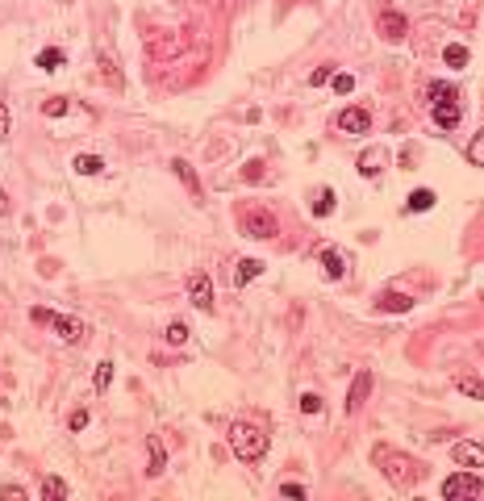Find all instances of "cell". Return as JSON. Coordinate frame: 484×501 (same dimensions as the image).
<instances>
[{
    "label": "cell",
    "mask_w": 484,
    "mask_h": 501,
    "mask_svg": "<svg viewBox=\"0 0 484 501\" xmlns=\"http://www.w3.org/2000/svg\"><path fill=\"white\" fill-rule=\"evenodd\" d=\"M230 447H234L238 460L255 464V460L267 456V435H263L259 426H251V422H234V426H230Z\"/></svg>",
    "instance_id": "cell-1"
},
{
    "label": "cell",
    "mask_w": 484,
    "mask_h": 501,
    "mask_svg": "<svg viewBox=\"0 0 484 501\" xmlns=\"http://www.w3.org/2000/svg\"><path fill=\"white\" fill-rule=\"evenodd\" d=\"M238 226H242V234H247V238H276V234H280L276 213H272V209H263V205H247V209L238 213Z\"/></svg>",
    "instance_id": "cell-2"
},
{
    "label": "cell",
    "mask_w": 484,
    "mask_h": 501,
    "mask_svg": "<svg viewBox=\"0 0 484 501\" xmlns=\"http://www.w3.org/2000/svg\"><path fill=\"white\" fill-rule=\"evenodd\" d=\"M484 493V481L476 477V472H455V477H447L443 481V498L447 501H460V498H481Z\"/></svg>",
    "instance_id": "cell-3"
},
{
    "label": "cell",
    "mask_w": 484,
    "mask_h": 501,
    "mask_svg": "<svg viewBox=\"0 0 484 501\" xmlns=\"http://www.w3.org/2000/svg\"><path fill=\"white\" fill-rule=\"evenodd\" d=\"M384 464H389V481L393 485H414L418 477H422V464H414V460H405V456H393V452H384Z\"/></svg>",
    "instance_id": "cell-4"
},
{
    "label": "cell",
    "mask_w": 484,
    "mask_h": 501,
    "mask_svg": "<svg viewBox=\"0 0 484 501\" xmlns=\"http://www.w3.org/2000/svg\"><path fill=\"white\" fill-rule=\"evenodd\" d=\"M46 326H50L63 343H84V334H88V326H84L79 318H63V314H50Z\"/></svg>",
    "instance_id": "cell-5"
},
{
    "label": "cell",
    "mask_w": 484,
    "mask_h": 501,
    "mask_svg": "<svg viewBox=\"0 0 484 501\" xmlns=\"http://www.w3.org/2000/svg\"><path fill=\"white\" fill-rule=\"evenodd\" d=\"M376 29H380L389 42H401V38L409 33V21H405L397 8H380V17H376Z\"/></svg>",
    "instance_id": "cell-6"
},
{
    "label": "cell",
    "mask_w": 484,
    "mask_h": 501,
    "mask_svg": "<svg viewBox=\"0 0 484 501\" xmlns=\"http://www.w3.org/2000/svg\"><path fill=\"white\" fill-rule=\"evenodd\" d=\"M188 301H192L196 309H213V280H209L205 272H192V276H188Z\"/></svg>",
    "instance_id": "cell-7"
},
{
    "label": "cell",
    "mask_w": 484,
    "mask_h": 501,
    "mask_svg": "<svg viewBox=\"0 0 484 501\" xmlns=\"http://www.w3.org/2000/svg\"><path fill=\"white\" fill-rule=\"evenodd\" d=\"M430 117H435V125H443V130H455V125H460V100H455V96L430 100Z\"/></svg>",
    "instance_id": "cell-8"
},
{
    "label": "cell",
    "mask_w": 484,
    "mask_h": 501,
    "mask_svg": "<svg viewBox=\"0 0 484 501\" xmlns=\"http://www.w3.org/2000/svg\"><path fill=\"white\" fill-rule=\"evenodd\" d=\"M451 456H455V464H460V468H484V443L460 439V443L451 447Z\"/></svg>",
    "instance_id": "cell-9"
},
{
    "label": "cell",
    "mask_w": 484,
    "mask_h": 501,
    "mask_svg": "<svg viewBox=\"0 0 484 501\" xmlns=\"http://www.w3.org/2000/svg\"><path fill=\"white\" fill-rule=\"evenodd\" d=\"M338 130H343V134H351V138L368 134V130H372V117H368V109H343V117H338Z\"/></svg>",
    "instance_id": "cell-10"
},
{
    "label": "cell",
    "mask_w": 484,
    "mask_h": 501,
    "mask_svg": "<svg viewBox=\"0 0 484 501\" xmlns=\"http://www.w3.org/2000/svg\"><path fill=\"white\" fill-rule=\"evenodd\" d=\"M368 397H372V372H359L351 380V393H347V414H359Z\"/></svg>",
    "instance_id": "cell-11"
},
{
    "label": "cell",
    "mask_w": 484,
    "mask_h": 501,
    "mask_svg": "<svg viewBox=\"0 0 484 501\" xmlns=\"http://www.w3.org/2000/svg\"><path fill=\"white\" fill-rule=\"evenodd\" d=\"M322 272H326V280H343L347 276V255L334 251V247H326L322 251Z\"/></svg>",
    "instance_id": "cell-12"
},
{
    "label": "cell",
    "mask_w": 484,
    "mask_h": 501,
    "mask_svg": "<svg viewBox=\"0 0 484 501\" xmlns=\"http://www.w3.org/2000/svg\"><path fill=\"white\" fill-rule=\"evenodd\" d=\"M376 309H384V314H409V309H414V297H405V293H384V297L376 301Z\"/></svg>",
    "instance_id": "cell-13"
},
{
    "label": "cell",
    "mask_w": 484,
    "mask_h": 501,
    "mask_svg": "<svg viewBox=\"0 0 484 501\" xmlns=\"http://www.w3.org/2000/svg\"><path fill=\"white\" fill-rule=\"evenodd\" d=\"M146 452H150V477H163V468H167V452H163V443H159V435H150L146 439Z\"/></svg>",
    "instance_id": "cell-14"
},
{
    "label": "cell",
    "mask_w": 484,
    "mask_h": 501,
    "mask_svg": "<svg viewBox=\"0 0 484 501\" xmlns=\"http://www.w3.org/2000/svg\"><path fill=\"white\" fill-rule=\"evenodd\" d=\"M435 192L430 188H418V192H409V201H405V213H426V209H435Z\"/></svg>",
    "instance_id": "cell-15"
},
{
    "label": "cell",
    "mask_w": 484,
    "mask_h": 501,
    "mask_svg": "<svg viewBox=\"0 0 484 501\" xmlns=\"http://www.w3.org/2000/svg\"><path fill=\"white\" fill-rule=\"evenodd\" d=\"M259 272H263V259H238V268H234V284L242 288V284H251Z\"/></svg>",
    "instance_id": "cell-16"
},
{
    "label": "cell",
    "mask_w": 484,
    "mask_h": 501,
    "mask_svg": "<svg viewBox=\"0 0 484 501\" xmlns=\"http://www.w3.org/2000/svg\"><path fill=\"white\" fill-rule=\"evenodd\" d=\"M71 167H75L79 176H100V171H104V159H100V155H75Z\"/></svg>",
    "instance_id": "cell-17"
},
{
    "label": "cell",
    "mask_w": 484,
    "mask_h": 501,
    "mask_svg": "<svg viewBox=\"0 0 484 501\" xmlns=\"http://www.w3.org/2000/svg\"><path fill=\"white\" fill-rule=\"evenodd\" d=\"M380 163H384L380 151H364V155H359V176H364V180H376V176H380Z\"/></svg>",
    "instance_id": "cell-18"
},
{
    "label": "cell",
    "mask_w": 484,
    "mask_h": 501,
    "mask_svg": "<svg viewBox=\"0 0 484 501\" xmlns=\"http://www.w3.org/2000/svg\"><path fill=\"white\" fill-rule=\"evenodd\" d=\"M455 389H460L464 397H476V401H484V380H476V376H460V380H455Z\"/></svg>",
    "instance_id": "cell-19"
},
{
    "label": "cell",
    "mask_w": 484,
    "mask_h": 501,
    "mask_svg": "<svg viewBox=\"0 0 484 501\" xmlns=\"http://www.w3.org/2000/svg\"><path fill=\"white\" fill-rule=\"evenodd\" d=\"M443 63H447V67H468V46L451 42V46L443 50Z\"/></svg>",
    "instance_id": "cell-20"
},
{
    "label": "cell",
    "mask_w": 484,
    "mask_h": 501,
    "mask_svg": "<svg viewBox=\"0 0 484 501\" xmlns=\"http://www.w3.org/2000/svg\"><path fill=\"white\" fill-rule=\"evenodd\" d=\"M38 67H42V71H58V67H63V50H58V46H46V50L38 54Z\"/></svg>",
    "instance_id": "cell-21"
},
{
    "label": "cell",
    "mask_w": 484,
    "mask_h": 501,
    "mask_svg": "<svg viewBox=\"0 0 484 501\" xmlns=\"http://www.w3.org/2000/svg\"><path fill=\"white\" fill-rule=\"evenodd\" d=\"M67 493H71V489H67V481H58V477H46V481H42V498L63 501Z\"/></svg>",
    "instance_id": "cell-22"
},
{
    "label": "cell",
    "mask_w": 484,
    "mask_h": 501,
    "mask_svg": "<svg viewBox=\"0 0 484 501\" xmlns=\"http://www.w3.org/2000/svg\"><path fill=\"white\" fill-rule=\"evenodd\" d=\"M171 167H175V176H180V180H184V184H188V192H192V196H201V184H196V176H192V167H188V163H184V159H175V163H171Z\"/></svg>",
    "instance_id": "cell-23"
},
{
    "label": "cell",
    "mask_w": 484,
    "mask_h": 501,
    "mask_svg": "<svg viewBox=\"0 0 484 501\" xmlns=\"http://www.w3.org/2000/svg\"><path fill=\"white\" fill-rule=\"evenodd\" d=\"M313 213H318V217H330V213H334V188H322V192H318Z\"/></svg>",
    "instance_id": "cell-24"
},
{
    "label": "cell",
    "mask_w": 484,
    "mask_h": 501,
    "mask_svg": "<svg viewBox=\"0 0 484 501\" xmlns=\"http://www.w3.org/2000/svg\"><path fill=\"white\" fill-rule=\"evenodd\" d=\"M92 385H96V393H104L109 385H113V364L104 360V364H96V372H92Z\"/></svg>",
    "instance_id": "cell-25"
},
{
    "label": "cell",
    "mask_w": 484,
    "mask_h": 501,
    "mask_svg": "<svg viewBox=\"0 0 484 501\" xmlns=\"http://www.w3.org/2000/svg\"><path fill=\"white\" fill-rule=\"evenodd\" d=\"M67 109H71L67 96H50V100H42V113H46V117H63Z\"/></svg>",
    "instance_id": "cell-26"
},
{
    "label": "cell",
    "mask_w": 484,
    "mask_h": 501,
    "mask_svg": "<svg viewBox=\"0 0 484 501\" xmlns=\"http://www.w3.org/2000/svg\"><path fill=\"white\" fill-rule=\"evenodd\" d=\"M163 339H167L171 347H180V343L188 339V326H184V322H167V330H163Z\"/></svg>",
    "instance_id": "cell-27"
},
{
    "label": "cell",
    "mask_w": 484,
    "mask_h": 501,
    "mask_svg": "<svg viewBox=\"0 0 484 501\" xmlns=\"http://www.w3.org/2000/svg\"><path fill=\"white\" fill-rule=\"evenodd\" d=\"M330 84H334V92H338V96H347V92L355 88V75H347V71H334V75H330Z\"/></svg>",
    "instance_id": "cell-28"
},
{
    "label": "cell",
    "mask_w": 484,
    "mask_h": 501,
    "mask_svg": "<svg viewBox=\"0 0 484 501\" xmlns=\"http://www.w3.org/2000/svg\"><path fill=\"white\" fill-rule=\"evenodd\" d=\"M468 159H472V163H481V167H484V130L476 134V138H472V142H468Z\"/></svg>",
    "instance_id": "cell-29"
},
{
    "label": "cell",
    "mask_w": 484,
    "mask_h": 501,
    "mask_svg": "<svg viewBox=\"0 0 484 501\" xmlns=\"http://www.w3.org/2000/svg\"><path fill=\"white\" fill-rule=\"evenodd\" d=\"M301 414H322V397L318 393H301Z\"/></svg>",
    "instance_id": "cell-30"
},
{
    "label": "cell",
    "mask_w": 484,
    "mask_h": 501,
    "mask_svg": "<svg viewBox=\"0 0 484 501\" xmlns=\"http://www.w3.org/2000/svg\"><path fill=\"white\" fill-rule=\"evenodd\" d=\"M242 180H263V159H251V163L242 167Z\"/></svg>",
    "instance_id": "cell-31"
},
{
    "label": "cell",
    "mask_w": 484,
    "mask_h": 501,
    "mask_svg": "<svg viewBox=\"0 0 484 501\" xmlns=\"http://www.w3.org/2000/svg\"><path fill=\"white\" fill-rule=\"evenodd\" d=\"M0 498H4V501H25L29 493H25L21 485H4V489H0Z\"/></svg>",
    "instance_id": "cell-32"
},
{
    "label": "cell",
    "mask_w": 484,
    "mask_h": 501,
    "mask_svg": "<svg viewBox=\"0 0 484 501\" xmlns=\"http://www.w3.org/2000/svg\"><path fill=\"white\" fill-rule=\"evenodd\" d=\"M67 426H71V431H84V426H88V410H75V414L67 418Z\"/></svg>",
    "instance_id": "cell-33"
},
{
    "label": "cell",
    "mask_w": 484,
    "mask_h": 501,
    "mask_svg": "<svg viewBox=\"0 0 484 501\" xmlns=\"http://www.w3.org/2000/svg\"><path fill=\"white\" fill-rule=\"evenodd\" d=\"M330 75H334V67H318V71H313V75H309V84H313V88H318V84H326V79H330Z\"/></svg>",
    "instance_id": "cell-34"
},
{
    "label": "cell",
    "mask_w": 484,
    "mask_h": 501,
    "mask_svg": "<svg viewBox=\"0 0 484 501\" xmlns=\"http://www.w3.org/2000/svg\"><path fill=\"white\" fill-rule=\"evenodd\" d=\"M284 493H288V498H305L309 489H305V485H284Z\"/></svg>",
    "instance_id": "cell-35"
},
{
    "label": "cell",
    "mask_w": 484,
    "mask_h": 501,
    "mask_svg": "<svg viewBox=\"0 0 484 501\" xmlns=\"http://www.w3.org/2000/svg\"><path fill=\"white\" fill-rule=\"evenodd\" d=\"M0 138H8V109L0 105Z\"/></svg>",
    "instance_id": "cell-36"
},
{
    "label": "cell",
    "mask_w": 484,
    "mask_h": 501,
    "mask_svg": "<svg viewBox=\"0 0 484 501\" xmlns=\"http://www.w3.org/2000/svg\"><path fill=\"white\" fill-rule=\"evenodd\" d=\"M4 213H8V192L0 188V217H4Z\"/></svg>",
    "instance_id": "cell-37"
}]
</instances>
